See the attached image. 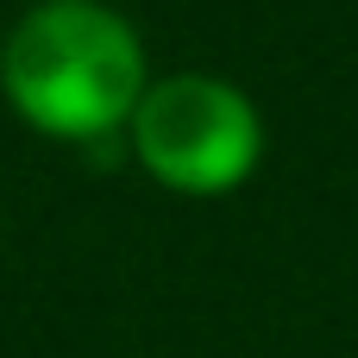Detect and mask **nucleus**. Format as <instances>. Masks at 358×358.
<instances>
[{
    "label": "nucleus",
    "mask_w": 358,
    "mask_h": 358,
    "mask_svg": "<svg viewBox=\"0 0 358 358\" xmlns=\"http://www.w3.org/2000/svg\"><path fill=\"white\" fill-rule=\"evenodd\" d=\"M0 88L31 132L107 145L132 126L151 76L132 19L107 0H38L0 44Z\"/></svg>",
    "instance_id": "1"
},
{
    "label": "nucleus",
    "mask_w": 358,
    "mask_h": 358,
    "mask_svg": "<svg viewBox=\"0 0 358 358\" xmlns=\"http://www.w3.org/2000/svg\"><path fill=\"white\" fill-rule=\"evenodd\" d=\"M132 157L170 195H233L264 157V120L245 88L220 76H164L132 113Z\"/></svg>",
    "instance_id": "2"
}]
</instances>
